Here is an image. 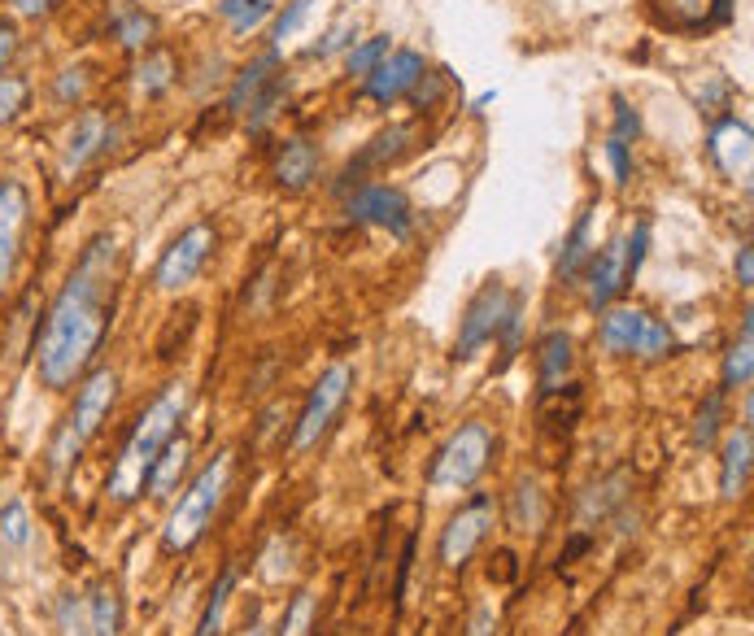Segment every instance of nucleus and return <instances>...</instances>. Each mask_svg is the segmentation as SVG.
<instances>
[{
    "label": "nucleus",
    "instance_id": "f257e3e1",
    "mask_svg": "<svg viewBox=\"0 0 754 636\" xmlns=\"http://www.w3.org/2000/svg\"><path fill=\"white\" fill-rule=\"evenodd\" d=\"M118 244L114 236H92L79 253L70 280L49 305L44 332L35 341V371L40 384L53 393H66L74 379L87 375L92 357L101 354V341L110 332V288H114Z\"/></svg>",
    "mask_w": 754,
    "mask_h": 636
},
{
    "label": "nucleus",
    "instance_id": "f03ea898",
    "mask_svg": "<svg viewBox=\"0 0 754 636\" xmlns=\"http://www.w3.org/2000/svg\"><path fill=\"white\" fill-rule=\"evenodd\" d=\"M184 410H188V388L184 384H166V393L140 415L132 436H127V445H123V453H118V462H114V471H110V480H105V493L114 497V501L127 505V501H136L148 489V476H153L162 449L171 445V436L179 431Z\"/></svg>",
    "mask_w": 754,
    "mask_h": 636
},
{
    "label": "nucleus",
    "instance_id": "7ed1b4c3",
    "mask_svg": "<svg viewBox=\"0 0 754 636\" xmlns=\"http://www.w3.org/2000/svg\"><path fill=\"white\" fill-rule=\"evenodd\" d=\"M114 397H118V375H114L110 366H96V371L83 379V388H79V397H74V406H70L66 424L58 427V436H53V449H49V467H53V471H70V467L83 458L87 440H92V436L101 431V424H105Z\"/></svg>",
    "mask_w": 754,
    "mask_h": 636
},
{
    "label": "nucleus",
    "instance_id": "20e7f679",
    "mask_svg": "<svg viewBox=\"0 0 754 636\" xmlns=\"http://www.w3.org/2000/svg\"><path fill=\"white\" fill-rule=\"evenodd\" d=\"M231 453H218V458H209L206 467H202V476L188 484V493L179 497V505L171 510V519H166V532H162V545L171 550V554H184V550H193L202 536H206L209 519H214V510H218V501L227 497V484H231Z\"/></svg>",
    "mask_w": 754,
    "mask_h": 636
},
{
    "label": "nucleus",
    "instance_id": "39448f33",
    "mask_svg": "<svg viewBox=\"0 0 754 636\" xmlns=\"http://www.w3.org/2000/svg\"><path fill=\"white\" fill-rule=\"evenodd\" d=\"M488 458H493V431H488V424H467L445 440V449L436 453V462H432V476H427V480H432V489H436V493L472 489V484L484 476Z\"/></svg>",
    "mask_w": 754,
    "mask_h": 636
},
{
    "label": "nucleus",
    "instance_id": "423d86ee",
    "mask_svg": "<svg viewBox=\"0 0 754 636\" xmlns=\"http://www.w3.org/2000/svg\"><path fill=\"white\" fill-rule=\"evenodd\" d=\"M349 388H353V371H349L344 362L328 366V371L319 375V384L310 388V402H306V410H301V419H297V431H292V449H297V453L314 449V445L328 436V427L337 424V415H341Z\"/></svg>",
    "mask_w": 754,
    "mask_h": 636
},
{
    "label": "nucleus",
    "instance_id": "0eeeda50",
    "mask_svg": "<svg viewBox=\"0 0 754 636\" xmlns=\"http://www.w3.org/2000/svg\"><path fill=\"white\" fill-rule=\"evenodd\" d=\"M344 218H349V222H362V227H384V231L397 236V240H411L414 231L411 201H406V192L393 188V184H358V188L344 197Z\"/></svg>",
    "mask_w": 754,
    "mask_h": 636
},
{
    "label": "nucleus",
    "instance_id": "6e6552de",
    "mask_svg": "<svg viewBox=\"0 0 754 636\" xmlns=\"http://www.w3.org/2000/svg\"><path fill=\"white\" fill-rule=\"evenodd\" d=\"M214 244H218V236H214V227H209V222H193L188 231H179V236L171 240V249L162 253L157 271H153L157 292H166V296L184 292L188 283L202 275V267L209 262Z\"/></svg>",
    "mask_w": 754,
    "mask_h": 636
},
{
    "label": "nucleus",
    "instance_id": "1a4fd4ad",
    "mask_svg": "<svg viewBox=\"0 0 754 636\" xmlns=\"http://www.w3.org/2000/svg\"><path fill=\"white\" fill-rule=\"evenodd\" d=\"M510 305H515V292H510L506 283H497V280L484 283L481 292L467 301V310H463L454 354L476 357L484 345H493V341H497V332H502V323H506V314H510Z\"/></svg>",
    "mask_w": 754,
    "mask_h": 636
},
{
    "label": "nucleus",
    "instance_id": "9d476101",
    "mask_svg": "<svg viewBox=\"0 0 754 636\" xmlns=\"http://www.w3.org/2000/svg\"><path fill=\"white\" fill-rule=\"evenodd\" d=\"M488 528H493V497L481 493L445 523V532H441V563L450 566V571L467 566L472 554H476V545L488 536Z\"/></svg>",
    "mask_w": 754,
    "mask_h": 636
},
{
    "label": "nucleus",
    "instance_id": "9b49d317",
    "mask_svg": "<svg viewBox=\"0 0 754 636\" xmlns=\"http://www.w3.org/2000/svg\"><path fill=\"white\" fill-rule=\"evenodd\" d=\"M31 222V197L22 179H0V292L13 275V262L22 253V236Z\"/></svg>",
    "mask_w": 754,
    "mask_h": 636
},
{
    "label": "nucleus",
    "instance_id": "f8f14e48",
    "mask_svg": "<svg viewBox=\"0 0 754 636\" xmlns=\"http://www.w3.org/2000/svg\"><path fill=\"white\" fill-rule=\"evenodd\" d=\"M114 144V123L105 110H83L74 123H70L66 140H62V175H79L87 161H96L105 148Z\"/></svg>",
    "mask_w": 754,
    "mask_h": 636
},
{
    "label": "nucleus",
    "instance_id": "ddd939ff",
    "mask_svg": "<svg viewBox=\"0 0 754 636\" xmlns=\"http://www.w3.org/2000/svg\"><path fill=\"white\" fill-rule=\"evenodd\" d=\"M632 280H637V275H632V267H628V240L619 236V240H611L602 253H593L589 267H585L589 305H593V310H611V301H616Z\"/></svg>",
    "mask_w": 754,
    "mask_h": 636
},
{
    "label": "nucleus",
    "instance_id": "4468645a",
    "mask_svg": "<svg viewBox=\"0 0 754 636\" xmlns=\"http://www.w3.org/2000/svg\"><path fill=\"white\" fill-rule=\"evenodd\" d=\"M423 71H427L423 53H414V49H397V53H389L375 71L362 79V96H366V101H375V105H393V101H402L414 83H419V74Z\"/></svg>",
    "mask_w": 754,
    "mask_h": 636
},
{
    "label": "nucleus",
    "instance_id": "2eb2a0df",
    "mask_svg": "<svg viewBox=\"0 0 754 636\" xmlns=\"http://www.w3.org/2000/svg\"><path fill=\"white\" fill-rule=\"evenodd\" d=\"M711 161L724 170V175H746L751 170V127L742 118H724L711 127V140H706Z\"/></svg>",
    "mask_w": 754,
    "mask_h": 636
},
{
    "label": "nucleus",
    "instance_id": "dca6fc26",
    "mask_svg": "<svg viewBox=\"0 0 754 636\" xmlns=\"http://www.w3.org/2000/svg\"><path fill=\"white\" fill-rule=\"evenodd\" d=\"M314 179H319V148L301 136L283 140L279 157H275V184L288 192H306Z\"/></svg>",
    "mask_w": 754,
    "mask_h": 636
},
{
    "label": "nucleus",
    "instance_id": "f3484780",
    "mask_svg": "<svg viewBox=\"0 0 754 636\" xmlns=\"http://www.w3.org/2000/svg\"><path fill=\"white\" fill-rule=\"evenodd\" d=\"M751 453H754V436L751 427H733L724 436V467H720V493L729 501L746 493V480H751Z\"/></svg>",
    "mask_w": 754,
    "mask_h": 636
},
{
    "label": "nucleus",
    "instance_id": "a211bd4d",
    "mask_svg": "<svg viewBox=\"0 0 754 636\" xmlns=\"http://www.w3.org/2000/svg\"><path fill=\"white\" fill-rule=\"evenodd\" d=\"M414 140V127H389V132H380L375 140L366 144L362 153H358V161H349V170H344V184L341 192L353 184V179H362L366 170H384L389 161H397L402 153H406V144Z\"/></svg>",
    "mask_w": 754,
    "mask_h": 636
},
{
    "label": "nucleus",
    "instance_id": "6ab92c4d",
    "mask_svg": "<svg viewBox=\"0 0 754 636\" xmlns=\"http://www.w3.org/2000/svg\"><path fill=\"white\" fill-rule=\"evenodd\" d=\"M571 336L567 332H549L546 341L537 345V384H541V397H558L567 384V375H571Z\"/></svg>",
    "mask_w": 754,
    "mask_h": 636
},
{
    "label": "nucleus",
    "instance_id": "aec40b11",
    "mask_svg": "<svg viewBox=\"0 0 754 636\" xmlns=\"http://www.w3.org/2000/svg\"><path fill=\"white\" fill-rule=\"evenodd\" d=\"M110 31H114L118 49L144 53V49H153L157 18H153L148 9H140V4H114V9H110Z\"/></svg>",
    "mask_w": 754,
    "mask_h": 636
},
{
    "label": "nucleus",
    "instance_id": "412c9836",
    "mask_svg": "<svg viewBox=\"0 0 754 636\" xmlns=\"http://www.w3.org/2000/svg\"><path fill=\"white\" fill-rule=\"evenodd\" d=\"M275 74H279V49H267L262 58H254L245 71L236 74V87H231V96H227V110L245 118V110L254 105V96H258V92L271 83Z\"/></svg>",
    "mask_w": 754,
    "mask_h": 636
},
{
    "label": "nucleus",
    "instance_id": "4be33fe9",
    "mask_svg": "<svg viewBox=\"0 0 754 636\" xmlns=\"http://www.w3.org/2000/svg\"><path fill=\"white\" fill-rule=\"evenodd\" d=\"M641 323H645V310H628V305L607 310V314H602V327H598V345L616 357L632 354V350H637V336H641Z\"/></svg>",
    "mask_w": 754,
    "mask_h": 636
},
{
    "label": "nucleus",
    "instance_id": "5701e85b",
    "mask_svg": "<svg viewBox=\"0 0 754 636\" xmlns=\"http://www.w3.org/2000/svg\"><path fill=\"white\" fill-rule=\"evenodd\" d=\"M589 227H593V213H580V218H576V227L567 231V240H562V253H558V280L567 283V288L585 280V267H589V258H593Z\"/></svg>",
    "mask_w": 754,
    "mask_h": 636
},
{
    "label": "nucleus",
    "instance_id": "b1692460",
    "mask_svg": "<svg viewBox=\"0 0 754 636\" xmlns=\"http://www.w3.org/2000/svg\"><path fill=\"white\" fill-rule=\"evenodd\" d=\"M175 58L166 53V49H144V58L136 62V71H132V83H136V92L144 101H153V96H162V92H171L175 87Z\"/></svg>",
    "mask_w": 754,
    "mask_h": 636
},
{
    "label": "nucleus",
    "instance_id": "393cba45",
    "mask_svg": "<svg viewBox=\"0 0 754 636\" xmlns=\"http://www.w3.org/2000/svg\"><path fill=\"white\" fill-rule=\"evenodd\" d=\"M184 471H188V440H184V436H171V445L162 449V458H157V467H153V476H148V493L171 497L175 484L184 480Z\"/></svg>",
    "mask_w": 754,
    "mask_h": 636
},
{
    "label": "nucleus",
    "instance_id": "a878e982",
    "mask_svg": "<svg viewBox=\"0 0 754 636\" xmlns=\"http://www.w3.org/2000/svg\"><path fill=\"white\" fill-rule=\"evenodd\" d=\"M218 18L231 27V35H254L258 27H267L275 13L271 0H214Z\"/></svg>",
    "mask_w": 754,
    "mask_h": 636
},
{
    "label": "nucleus",
    "instance_id": "bb28decb",
    "mask_svg": "<svg viewBox=\"0 0 754 636\" xmlns=\"http://www.w3.org/2000/svg\"><path fill=\"white\" fill-rule=\"evenodd\" d=\"M754 323L751 314H746V323H742V341L729 350L724 357V388H746L751 384V366H754Z\"/></svg>",
    "mask_w": 754,
    "mask_h": 636
},
{
    "label": "nucleus",
    "instance_id": "cd10ccee",
    "mask_svg": "<svg viewBox=\"0 0 754 636\" xmlns=\"http://www.w3.org/2000/svg\"><path fill=\"white\" fill-rule=\"evenodd\" d=\"M231 588H236V566H223V575H218V584H214V593H209L206 611H202L197 636H218L223 615H227V597H231Z\"/></svg>",
    "mask_w": 754,
    "mask_h": 636
},
{
    "label": "nucleus",
    "instance_id": "c85d7f7f",
    "mask_svg": "<svg viewBox=\"0 0 754 636\" xmlns=\"http://www.w3.org/2000/svg\"><path fill=\"white\" fill-rule=\"evenodd\" d=\"M87 628H92V636H118V597H114V588L101 584L87 597Z\"/></svg>",
    "mask_w": 754,
    "mask_h": 636
},
{
    "label": "nucleus",
    "instance_id": "c756f323",
    "mask_svg": "<svg viewBox=\"0 0 754 636\" xmlns=\"http://www.w3.org/2000/svg\"><path fill=\"white\" fill-rule=\"evenodd\" d=\"M389 53H393V40H389V35H371V40H362V44H353V49L344 53V66H349V74L366 79Z\"/></svg>",
    "mask_w": 754,
    "mask_h": 636
},
{
    "label": "nucleus",
    "instance_id": "7c9ffc66",
    "mask_svg": "<svg viewBox=\"0 0 754 636\" xmlns=\"http://www.w3.org/2000/svg\"><path fill=\"white\" fill-rule=\"evenodd\" d=\"M672 350H676L672 327H668L663 319H650V314H645V323H641V336H637V350H632V354L645 357V362H654V357H668Z\"/></svg>",
    "mask_w": 754,
    "mask_h": 636
},
{
    "label": "nucleus",
    "instance_id": "2f4dec72",
    "mask_svg": "<svg viewBox=\"0 0 754 636\" xmlns=\"http://www.w3.org/2000/svg\"><path fill=\"white\" fill-rule=\"evenodd\" d=\"M283 92H288V83L275 74L271 83H267V87L254 96V105L245 110V118H249V132H254V136H258V132H267V123H271L275 114H279V101H283Z\"/></svg>",
    "mask_w": 754,
    "mask_h": 636
},
{
    "label": "nucleus",
    "instance_id": "473e14b6",
    "mask_svg": "<svg viewBox=\"0 0 754 636\" xmlns=\"http://www.w3.org/2000/svg\"><path fill=\"white\" fill-rule=\"evenodd\" d=\"M445 92H450V71H423L406 96H411V105L419 114H432L445 101Z\"/></svg>",
    "mask_w": 754,
    "mask_h": 636
},
{
    "label": "nucleus",
    "instance_id": "72a5a7b5",
    "mask_svg": "<svg viewBox=\"0 0 754 636\" xmlns=\"http://www.w3.org/2000/svg\"><path fill=\"white\" fill-rule=\"evenodd\" d=\"M623 489H628V471H616L607 484H598V489H589V497H585V505H580V514L585 519H602L611 505H619L623 501Z\"/></svg>",
    "mask_w": 754,
    "mask_h": 636
},
{
    "label": "nucleus",
    "instance_id": "f704fd0d",
    "mask_svg": "<svg viewBox=\"0 0 754 636\" xmlns=\"http://www.w3.org/2000/svg\"><path fill=\"white\" fill-rule=\"evenodd\" d=\"M27 96H31V83L22 74H0V127H9L27 110Z\"/></svg>",
    "mask_w": 754,
    "mask_h": 636
},
{
    "label": "nucleus",
    "instance_id": "c9c22d12",
    "mask_svg": "<svg viewBox=\"0 0 754 636\" xmlns=\"http://www.w3.org/2000/svg\"><path fill=\"white\" fill-rule=\"evenodd\" d=\"M310 624H314V593H297L292 597V606L283 611V619H279V633L275 636H310Z\"/></svg>",
    "mask_w": 754,
    "mask_h": 636
},
{
    "label": "nucleus",
    "instance_id": "e433bc0d",
    "mask_svg": "<svg viewBox=\"0 0 754 636\" xmlns=\"http://www.w3.org/2000/svg\"><path fill=\"white\" fill-rule=\"evenodd\" d=\"M720 410H724V388H715V393L706 397V406L698 410V424H693V445H698V449H711V445H715V436H720Z\"/></svg>",
    "mask_w": 754,
    "mask_h": 636
},
{
    "label": "nucleus",
    "instance_id": "4c0bfd02",
    "mask_svg": "<svg viewBox=\"0 0 754 636\" xmlns=\"http://www.w3.org/2000/svg\"><path fill=\"white\" fill-rule=\"evenodd\" d=\"M0 536L9 545H31V514L22 501H4L0 505Z\"/></svg>",
    "mask_w": 754,
    "mask_h": 636
},
{
    "label": "nucleus",
    "instance_id": "58836bf2",
    "mask_svg": "<svg viewBox=\"0 0 754 636\" xmlns=\"http://www.w3.org/2000/svg\"><path fill=\"white\" fill-rule=\"evenodd\" d=\"M541 519H546V510H541V489L528 480V484H519V493H515V528H541Z\"/></svg>",
    "mask_w": 754,
    "mask_h": 636
},
{
    "label": "nucleus",
    "instance_id": "ea45409f",
    "mask_svg": "<svg viewBox=\"0 0 754 636\" xmlns=\"http://www.w3.org/2000/svg\"><path fill=\"white\" fill-rule=\"evenodd\" d=\"M353 35H358V22H353V18H341V22L323 35V44L310 49V58H332V53H341V49H353Z\"/></svg>",
    "mask_w": 754,
    "mask_h": 636
},
{
    "label": "nucleus",
    "instance_id": "a19ab883",
    "mask_svg": "<svg viewBox=\"0 0 754 636\" xmlns=\"http://www.w3.org/2000/svg\"><path fill=\"white\" fill-rule=\"evenodd\" d=\"M53 96H58L62 105L83 101V96H87V71H83V66H66V71L58 74V83H53Z\"/></svg>",
    "mask_w": 754,
    "mask_h": 636
},
{
    "label": "nucleus",
    "instance_id": "79ce46f5",
    "mask_svg": "<svg viewBox=\"0 0 754 636\" xmlns=\"http://www.w3.org/2000/svg\"><path fill=\"white\" fill-rule=\"evenodd\" d=\"M310 4H314V0H292V4H288V9H283V13L275 18V27H271L275 49H279V44H283V40H288V35H292V31L301 27V22H306V13H310Z\"/></svg>",
    "mask_w": 754,
    "mask_h": 636
},
{
    "label": "nucleus",
    "instance_id": "37998d69",
    "mask_svg": "<svg viewBox=\"0 0 754 636\" xmlns=\"http://www.w3.org/2000/svg\"><path fill=\"white\" fill-rule=\"evenodd\" d=\"M58 624H62V636H92V628L83 624V602L66 593L62 606H58Z\"/></svg>",
    "mask_w": 754,
    "mask_h": 636
},
{
    "label": "nucleus",
    "instance_id": "c03bdc74",
    "mask_svg": "<svg viewBox=\"0 0 754 636\" xmlns=\"http://www.w3.org/2000/svg\"><path fill=\"white\" fill-rule=\"evenodd\" d=\"M607 161L616 170V184H628L632 179V153H628V140L623 136H611L607 140Z\"/></svg>",
    "mask_w": 754,
    "mask_h": 636
},
{
    "label": "nucleus",
    "instance_id": "a18cd8bd",
    "mask_svg": "<svg viewBox=\"0 0 754 636\" xmlns=\"http://www.w3.org/2000/svg\"><path fill=\"white\" fill-rule=\"evenodd\" d=\"M641 132V118H637V110L623 101V96H616V132L611 136H623V140H632Z\"/></svg>",
    "mask_w": 754,
    "mask_h": 636
},
{
    "label": "nucleus",
    "instance_id": "49530a36",
    "mask_svg": "<svg viewBox=\"0 0 754 636\" xmlns=\"http://www.w3.org/2000/svg\"><path fill=\"white\" fill-rule=\"evenodd\" d=\"M467 636H497V615L481 606L476 615H472V624H467Z\"/></svg>",
    "mask_w": 754,
    "mask_h": 636
},
{
    "label": "nucleus",
    "instance_id": "de8ad7c7",
    "mask_svg": "<svg viewBox=\"0 0 754 636\" xmlns=\"http://www.w3.org/2000/svg\"><path fill=\"white\" fill-rule=\"evenodd\" d=\"M737 283H742L746 292L754 288V249L751 244H742V249H737Z\"/></svg>",
    "mask_w": 754,
    "mask_h": 636
},
{
    "label": "nucleus",
    "instance_id": "09e8293b",
    "mask_svg": "<svg viewBox=\"0 0 754 636\" xmlns=\"http://www.w3.org/2000/svg\"><path fill=\"white\" fill-rule=\"evenodd\" d=\"M13 53H18V35H13V27H9V22H0V74L9 71Z\"/></svg>",
    "mask_w": 754,
    "mask_h": 636
},
{
    "label": "nucleus",
    "instance_id": "8fccbe9b",
    "mask_svg": "<svg viewBox=\"0 0 754 636\" xmlns=\"http://www.w3.org/2000/svg\"><path fill=\"white\" fill-rule=\"evenodd\" d=\"M9 4H13V13H18V18H40L53 0H9Z\"/></svg>",
    "mask_w": 754,
    "mask_h": 636
},
{
    "label": "nucleus",
    "instance_id": "3c124183",
    "mask_svg": "<svg viewBox=\"0 0 754 636\" xmlns=\"http://www.w3.org/2000/svg\"><path fill=\"white\" fill-rule=\"evenodd\" d=\"M245 636H267V633H262V628H249V633H245Z\"/></svg>",
    "mask_w": 754,
    "mask_h": 636
}]
</instances>
